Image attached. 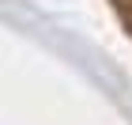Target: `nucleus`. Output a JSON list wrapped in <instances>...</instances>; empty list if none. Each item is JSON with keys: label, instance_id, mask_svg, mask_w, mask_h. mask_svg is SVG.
I'll return each instance as SVG.
<instances>
[{"label": "nucleus", "instance_id": "obj_1", "mask_svg": "<svg viewBox=\"0 0 132 125\" xmlns=\"http://www.w3.org/2000/svg\"><path fill=\"white\" fill-rule=\"evenodd\" d=\"M113 8L121 11V19L128 23V31H132V0H113Z\"/></svg>", "mask_w": 132, "mask_h": 125}]
</instances>
